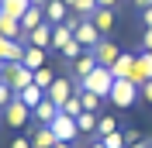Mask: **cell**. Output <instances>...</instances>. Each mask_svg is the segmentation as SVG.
I'll return each mask as SVG.
<instances>
[{
  "mask_svg": "<svg viewBox=\"0 0 152 148\" xmlns=\"http://www.w3.org/2000/svg\"><path fill=\"white\" fill-rule=\"evenodd\" d=\"M69 17H73V7L66 0H48L45 4V21L48 24H66Z\"/></svg>",
  "mask_w": 152,
  "mask_h": 148,
  "instance_id": "9c48e42d",
  "label": "cell"
},
{
  "mask_svg": "<svg viewBox=\"0 0 152 148\" xmlns=\"http://www.w3.org/2000/svg\"><path fill=\"white\" fill-rule=\"evenodd\" d=\"M114 79L118 76L107 69V65H97L90 76H83V79H76V90H90V93H97L100 100H107L111 96V86H114Z\"/></svg>",
  "mask_w": 152,
  "mask_h": 148,
  "instance_id": "6da1fadb",
  "label": "cell"
},
{
  "mask_svg": "<svg viewBox=\"0 0 152 148\" xmlns=\"http://www.w3.org/2000/svg\"><path fill=\"white\" fill-rule=\"evenodd\" d=\"M107 100L114 103V107H121V110H128L135 100H138V86L132 83V79H114V86H111V96Z\"/></svg>",
  "mask_w": 152,
  "mask_h": 148,
  "instance_id": "3957f363",
  "label": "cell"
},
{
  "mask_svg": "<svg viewBox=\"0 0 152 148\" xmlns=\"http://www.w3.org/2000/svg\"><path fill=\"white\" fill-rule=\"evenodd\" d=\"M52 128V134H56L59 141H76V134H80V128H76V117H66V114L59 110V117L48 124Z\"/></svg>",
  "mask_w": 152,
  "mask_h": 148,
  "instance_id": "8992f818",
  "label": "cell"
},
{
  "mask_svg": "<svg viewBox=\"0 0 152 148\" xmlns=\"http://www.w3.org/2000/svg\"><path fill=\"white\" fill-rule=\"evenodd\" d=\"M132 65H135V55H132V52H121L118 62L111 65V73L118 76V79H128V76H132Z\"/></svg>",
  "mask_w": 152,
  "mask_h": 148,
  "instance_id": "7402d4cb",
  "label": "cell"
},
{
  "mask_svg": "<svg viewBox=\"0 0 152 148\" xmlns=\"http://www.w3.org/2000/svg\"><path fill=\"white\" fill-rule=\"evenodd\" d=\"M18 100L24 103V107H31V110H35L38 103L45 100V90H42V86H35V83H31V86H24V90L18 93Z\"/></svg>",
  "mask_w": 152,
  "mask_h": 148,
  "instance_id": "d6986e66",
  "label": "cell"
},
{
  "mask_svg": "<svg viewBox=\"0 0 152 148\" xmlns=\"http://www.w3.org/2000/svg\"><path fill=\"white\" fill-rule=\"evenodd\" d=\"M76 96H80V103H83V110H100V96L97 93H90V90H76Z\"/></svg>",
  "mask_w": 152,
  "mask_h": 148,
  "instance_id": "cb8c5ba5",
  "label": "cell"
},
{
  "mask_svg": "<svg viewBox=\"0 0 152 148\" xmlns=\"http://www.w3.org/2000/svg\"><path fill=\"white\" fill-rule=\"evenodd\" d=\"M97 117H100V114H94V110H83L80 117H76V128H80V131H94V134H97Z\"/></svg>",
  "mask_w": 152,
  "mask_h": 148,
  "instance_id": "484cf974",
  "label": "cell"
},
{
  "mask_svg": "<svg viewBox=\"0 0 152 148\" xmlns=\"http://www.w3.org/2000/svg\"><path fill=\"white\" fill-rule=\"evenodd\" d=\"M124 141H128V145H135V141H142V138H138V131H124Z\"/></svg>",
  "mask_w": 152,
  "mask_h": 148,
  "instance_id": "8d00e7d4",
  "label": "cell"
},
{
  "mask_svg": "<svg viewBox=\"0 0 152 148\" xmlns=\"http://www.w3.org/2000/svg\"><path fill=\"white\" fill-rule=\"evenodd\" d=\"M56 148H73V141H56Z\"/></svg>",
  "mask_w": 152,
  "mask_h": 148,
  "instance_id": "ab89813d",
  "label": "cell"
},
{
  "mask_svg": "<svg viewBox=\"0 0 152 148\" xmlns=\"http://www.w3.org/2000/svg\"><path fill=\"white\" fill-rule=\"evenodd\" d=\"M97 7H118V0H97Z\"/></svg>",
  "mask_w": 152,
  "mask_h": 148,
  "instance_id": "f35d334b",
  "label": "cell"
},
{
  "mask_svg": "<svg viewBox=\"0 0 152 148\" xmlns=\"http://www.w3.org/2000/svg\"><path fill=\"white\" fill-rule=\"evenodd\" d=\"M59 76L52 73V69H48V65H42V69H35V86H42V90H48V86L56 83Z\"/></svg>",
  "mask_w": 152,
  "mask_h": 148,
  "instance_id": "d4e9b609",
  "label": "cell"
},
{
  "mask_svg": "<svg viewBox=\"0 0 152 148\" xmlns=\"http://www.w3.org/2000/svg\"><path fill=\"white\" fill-rule=\"evenodd\" d=\"M31 7V0H0V10H4V14H10V17H24V10Z\"/></svg>",
  "mask_w": 152,
  "mask_h": 148,
  "instance_id": "603a6c76",
  "label": "cell"
},
{
  "mask_svg": "<svg viewBox=\"0 0 152 148\" xmlns=\"http://www.w3.org/2000/svg\"><path fill=\"white\" fill-rule=\"evenodd\" d=\"M142 24H145V28H152V7L142 10Z\"/></svg>",
  "mask_w": 152,
  "mask_h": 148,
  "instance_id": "e575fe53",
  "label": "cell"
},
{
  "mask_svg": "<svg viewBox=\"0 0 152 148\" xmlns=\"http://www.w3.org/2000/svg\"><path fill=\"white\" fill-rule=\"evenodd\" d=\"M21 62L28 65L31 73H35V69H42V65H48V62H45V48H35V45H24V55H21Z\"/></svg>",
  "mask_w": 152,
  "mask_h": 148,
  "instance_id": "ac0fdd59",
  "label": "cell"
},
{
  "mask_svg": "<svg viewBox=\"0 0 152 148\" xmlns=\"http://www.w3.org/2000/svg\"><path fill=\"white\" fill-rule=\"evenodd\" d=\"M21 41H24V45H35V48H52V24L42 21V24H38L35 31H28Z\"/></svg>",
  "mask_w": 152,
  "mask_h": 148,
  "instance_id": "30bf717a",
  "label": "cell"
},
{
  "mask_svg": "<svg viewBox=\"0 0 152 148\" xmlns=\"http://www.w3.org/2000/svg\"><path fill=\"white\" fill-rule=\"evenodd\" d=\"M111 131H118V120H114L111 114H100V117H97V138H104Z\"/></svg>",
  "mask_w": 152,
  "mask_h": 148,
  "instance_id": "4316f807",
  "label": "cell"
},
{
  "mask_svg": "<svg viewBox=\"0 0 152 148\" xmlns=\"http://www.w3.org/2000/svg\"><path fill=\"white\" fill-rule=\"evenodd\" d=\"M132 148H149V141H135V145Z\"/></svg>",
  "mask_w": 152,
  "mask_h": 148,
  "instance_id": "60d3db41",
  "label": "cell"
},
{
  "mask_svg": "<svg viewBox=\"0 0 152 148\" xmlns=\"http://www.w3.org/2000/svg\"><path fill=\"white\" fill-rule=\"evenodd\" d=\"M138 90H142V96H145V100L152 103V79H149V83H142V86H138Z\"/></svg>",
  "mask_w": 152,
  "mask_h": 148,
  "instance_id": "836d02e7",
  "label": "cell"
},
{
  "mask_svg": "<svg viewBox=\"0 0 152 148\" xmlns=\"http://www.w3.org/2000/svg\"><path fill=\"white\" fill-rule=\"evenodd\" d=\"M94 55H97V62H100V65L111 69V65L118 62V55H121V48L114 45V41H107V38H100V45L94 48Z\"/></svg>",
  "mask_w": 152,
  "mask_h": 148,
  "instance_id": "8fae6325",
  "label": "cell"
},
{
  "mask_svg": "<svg viewBox=\"0 0 152 148\" xmlns=\"http://www.w3.org/2000/svg\"><path fill=\"white\" fill-rule=\"evenodd\" d=\"M90 21L100 28V35H111L114 24H118V17H114V7H97L94 14H90Z\"/></svg>",
  "mask_w": 152,
  "mask_h": 148,
  "instance_id": "7c38bea8",
  "label": "cell"
},
{
  "mask_svg": "<svg viewBox=\"0 0 152 148\" xmlns=\"http://www.w3.org/2000/svg\"><path fill=\"white\" fill-rule=\"evenodd\" d=\"M149 148H152V141H149Z\"/></svg>",
  "mask_w": 152,
  "mask_h": 148,
  "instance_id": "ee69618b",
  "label": "cell"
},
{
  "mask_svg": "<svg viewBox=\"0 0 152 148\" xmlns=\"http://www.w3.org/2000/svg\"><path fill=\"white\" fill-rule=\"evenodd\" d=\"M59 110L66 114V117H80V114H83V103H80V96H76V93H73V96H69V100L62 103Z\"/></svg>",
  "mask_w": 152,
  "mask_h": 148,
  "instance_id": "f1b7e54d",
  "label": "cell"
},
{
  "mask_svg": "<svg viewBox=\"0 0 152 148\" xmlns=\"http://www.w3.org/2000/svg\"><path fill=\"white\" fill-rule=\"evenodd\" d=\"M69 65H73V76H76V79H83V76H90L100 62H97V55H94V52H83V55L76 59V62H69Z\"/></svg>",
  "mask_w": 152,
  "mask_h": 148,
  "instance_id": "2e32d148",
  "label": "cell"
},
{
  "mask_svg": "<svg viewBox=\"0 0 152 148\" xmlns=\"http://www.w3.org/2000/svg\"><path fill=\"white\" fill-rule=\"evenodd\" d=\"M142 48H145V52H152V28H145V35H142Z\"/></svg>",
  "mask_w": 152,
  "mask_h": 148,
  "instance_id": "d6a6232c",
  "label": "cell"
},
{
  "mask_svg": "<svg viewBox=\"0 0 152 148\" xmlns=\"http://www.w3.org/2000/svg\"><path fill=\"white\" fill-rule=\"evenodd\" d=\"M14 96H18V93L10 90V86H7V83H0V110H4V107H7V103H10V100H14Z\"/></svg>",
  "mask_w": 152,
  "mask_h": 148,
  "instance_id": "1f68e13d",
  "label": "cell"
},
{
  "mask_svg": "<svg viewBox=\"0 0 152 148\" xmlns=\"http://www.w3.org/2000/svg\"><path fill=\"white\" fill-rule=\"evenodd\" d=\"M104 148H128V141H124V131H111V134H104Z\"/></svg>",
  "mask_w": 152,
  "mask_h": 148,
  "instance_id": "4dcf8cb0",
  "label": "cell"
},
{
  "mask_svg": "<svg viewBox=\"0 0 152 148\" xmlns=\"http://www.w3.org/2000/svg\"><path fill=\"white\" fill-rule=\"evenodd\" d=\"M24 55V41H10L0 35V62H21Z\"/></svg>",
  "mask_w": 152,
  "mask_h": 148,
  "instance_id": "4fadbf2b",
  "label": "cell"
},
{
  "mask_svg": "<svg viewBox=\"0 0 152 148\" xmlns=\"http://www.w3.org/2000/svg\"><path fill=\"white\" fill-rule=\"evenodd\" d=\"M0 73H4V83H7L14 93H21L24 86L35 83V73H31L24 62H0Z\"/></svg>",
  "mask_w": 152,
  "mask_h": 148,
  "instance_id": "7a4b0ae2",
  "label": "cell"
},
{
  "mask_svg": "<svg viewBox=\"0 0 152 148\" xmlns=\"http://www.w3.org/2000/svg\"><path fill=\"white\" fill-rule=\"evenodd\" d=\"M73 38L86 48V52H94V48L100 45V38H104V35H100V28H97L90 17H80V24L73 28Z\"/></svg>",
  "mask_w": 152,
  "mask_h": 148,
  "instance_id": "277c9868",
  "label": "cell"
},
{
  "mask_svg": "<svg viewBox=\"0 0 152 148\" xmlns=\"http://www.w3.org/2000/svg\"><path fill=\"white\" fill-rule=\"evenodd\" d=\"M135 86H142L152 79V52H138L135 55V65H132V76H128Z\"/></svg>",
  "mask_w": 152,
  "mask_h": 148,
  "instance_id": "52a82bcc",
  "label": "cell"
},
{
  "mask_svg": "<svg viewBox=\"0 0 152 148\" xmlns=\"http://www.w3.org/2000/svg\"><path fill=\"white\" fill-rule=\"evenodd\" d=\"M31 117H35L38 124H52V120L59 117V103H52V100L45 96V100H42V103L35 107V110H31Z\"/></svg>",
  "mask_w": 152,
  "mask_h": 148,
  "instance_id": "9a60e30c",
  "label": "cell"
},
{
  "mask_svg": "<svg viewBox=\"0 0 152 148\" xmlns=\"http://www.w3.org/2000/svg\"><path fill=\"white\" fill-rule=\"evenodd\" d=\"M0 35H4V38H10V41H21V38H24V31H21V21L0 10Z\"/></svg>",
  "mask_w": 152,
  "mask_h": 148,
  "instance_id": "5bb4252c",
  "label": "cell"
},
{
  "mask_svg": "<svg viewBox=\"0 0 152 148\" xmlns=\"http://www.w3.org/2000/svg\"><path fill=\"white\" fill-rule=\"evenodd\" d=\"M45 21V7H38V4H31L28 10H24V17H21V31L28 35V31H35L38 24Z\"/></svg>",
  "mask_w": 152,
  "mask_h": 148,
  "instance_id": "e0dca14e",
  "label": "cell"
},
{
  "mask_svg": "<svg viewBox=\"0 0 152 148\" xmlns=\"http://www.w3.org/2000/svg\"><path fill=\"white\" fill-rule=\"evenodd\" d=\"M73 93H76V83L69 79V76H59L56 83H52V86L45 90V96H48L52 103H59V107H62V103H66L69 96H73Z\"/></svg>",
  "mask_w": 152,
  "mask_h": 148,
  "instance_id": "5b68a950",
  "label": "cell"
},
{
  "mask_svg": "<svg viewBox=\"0 0 152 148\" xmlns=\"http://www.w3.org/2000/svg\"><path fill=\"white\" fill-rule=\"evenodd\" d=\"M0 83H4V73H0Z\"/></svg>",
  "mask_w": 152,
  "mask_h": 148,
  "instance_id": "7bdbcfd3",
  "label": "cell"
},
{
  "mask_svg": "<svg viewBox=\"0 0 152 148\" xmlns=\"http://www.w3.org/2000/svg\"><path fill=\"white\" fill-rule=\"evenodd\" d=\"M69 41H73V28H69V24H52V48L62 52Z\"/></svg>",
  "mask_w": 152,
  "mask_h": 148,
  "instance_id": "ffe728a7",
  "label": "cell"
},
{
  "mask_svg": "<svg viewBox=\"0 0 152 148\" xmlns=\"http://www.w3.org/2000/svg\"><path fill=\"white\" fill-rule=\"evenodd\" d=\"M132 4H135V7H138V10H145V7H152V0H132Z\"/></svg>",
  "mask_w": 152,
  "mask_h": 148,
  "instance_id": "74e56055",
  "label": "cell"
},
{
  "mask_svg": "<svg viewBox=\"0 0 152 148\" xmlns=\"http://www.w3.org/2000/svg\"><path fill=\"white\" fill-rule=\"evenodd\" d=\"M83 52H86V48H83V45H80V41H76V38H73V41H69V45L62 48V52H59V55L66 59V62H76V59L83 55Z\"/></svg>",
  "mask_w": 152,
  "mask_h": 148,
  "instance_id": "f546056e",
  "label": "cell"
},
{
  "mask_svg": "<svg viewBox=\"0 0 152 148\" xmlns=\"http://www.w3.org/2000/svg\"><path fill=\"white\" fill-rule=\"evenodd\" d=\"M66 4H69V7H73V0H66Z\"/></svg>",
  "mask_w": 152,
  "mask_h": 148,
  "instance_id": "b9f144b4",
  "label": "cell"
},
{
  "mask_svg": "<svg viewBox=\"0 0 152 148\" xmlns=\"http://www.w3.org/2000/svg\"><path fill=\"white\" fill-rule=\"evenodd\" d=\"M10 148H31V141H28V138H14V141H10Z\"/></svg>",
  "mask_w": 152,
  "mask_h": 148,
  "instance_id": "d590c367",
  "label": "cell"
},
{
  "mask_svg": "<svg viewBox=\"0 0 152 148\" xmlns=\"http://www.w3.org/2000/svg\"><path fill=\"white\" fill-rule=\"evenodd\" d=\"M56 134H52V128H48V124H42V128L35 131V134H31V148H56Z\"/></svg>",
  "mask_w": 152,
  "mask_h": 148,
  "instance_id": "44dd1931",
  "label": "cell"
},
{
  "mask_svg": "<svg viewBox=\"0 0 152 148\" xmlns=\"http://www.w3.org/2000/svg\"><path fill=\"white\" fill-rule=\"evenodd\" d=\"M97 10V0H73V14L76 17H90Z\"/></svg>",
  "mask_w": 152,
  "mask_h": 148,
  "instance_id": "83f0119b",
  "label": "cell"
},
{
  "mask_svg": "<svg viewBox=\"0 0 152 148\" xmlns=\"http://www.w3.org/2000/svg\"><path fill=\"white\" fill-rule=\"evenodd\" d=\"M4 117H7L10 128H24V124H28V117H31V107H24V103L14 96L7 107H4Z\"/></svg>",
  "mask_w": 152,
  "mask_h": 148,
  "instance_id": "ba28073f",
  "label": "cell"
}]
</instances>
